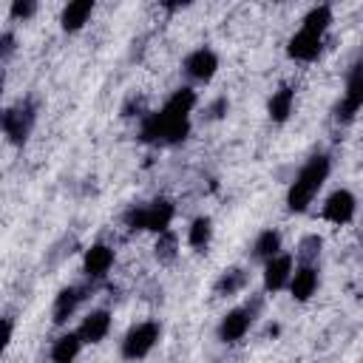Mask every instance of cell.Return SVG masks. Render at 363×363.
<instances>
[{"mask_svg": "<svg viewBox=\"0 0 363 363\" xmlns=\"http://www.w3.org/2000/svg\"><path fill=\"white\" fill-rule=\"evenodd\" d=\"M199 96L190 85L176 88L159 111H147L139 125V142L170 147L190 136V113L196 111Z\"/></svg>", "mask_w": 363, "mask_h": 363, "instance_id": "cell-1", "label": "cell"}, {"mask_svg": "<svg viewBox=\"0 0 363 363\" xmlns=\"http://www.w3.org/2000/svg\"><path fill=\"white\" fill-rule=\"evenodd\" d=\"M332 173V159L329 153H315L309 156L301 170L292 176L289 187H286V210L289 213H306L309 204L318 199V193L323 190L326 179Z\"/></svg>", "mask_w": 363, "mask_h": 363, "instance_id": "cell-2", "label": "cell"}, {"mask_svg": "<svg viewBox=\"0 0 363 363\" xmlns=\"http://www.w3.org/2000/svg\"><path fill=\"white\" fill-rule=\"evenodd\" d=\"M173 216H176V207L167 199H153L147 204H133L125 213V224L130 230H147V233L162 235V233L170 230Z\"/></svg>", "mask_w": 363, "mask_h": 363, "instance_id": "cell-3", "label": "cell"}, {"mask_svg": "<svg viewBox=\"0 0 363 363\" xmlns=\"http://www.w3.org/2000/svg\"><path fill=\"white\" fill-rule=\"evenodd\" d=\"M159 337H162V326H159L156 320L133 323V326L122 335V340H119V354H122L125 360H130V363L145 360V357L156 349Z\"/></svg>", "mask_w": 363, "mask_h": 363, "instance_id": "cell-4", "label": "cell"}, {"mask_svg": "<svg viewBox=\"0 0 363 363\" xmlns=\"http://www.w3.org/2000/svg\"><path fill=\"white\" fill-rule=\"evenodd\" d=\"M34 122H37V105L31 99H20V102L9 105L0 116V125H3L9 145H26V139L34 130Z\"/></svg>", "mask_w": 363, "mask_h": 363, "instance_id": "cell-5", "label": "cell"}, {"mask_svg": "<svg viewBox=\"0 0 363 363\" xmlns=\"http://www.w3.org/2000/svg\"><path fill=\"white\" fill-rule=\"evenodd\" d=\"M360 108H363V60L354 62L349 68V74H346L343 94H340V99L335 105V119L340 125H349V122H354V116L360 113Z\"/></svg>", "mask_w": 363, "mask_h": 363, "instance_id": "cell-6", "label": "cell"}, {"mask_svg": "<svg viewBox=\"0 0 363 363\" xmlns=\"http://www.w3.org/2000/svg\"><path fill=\"white\" fill-rule=\"evenodd\" d=\"M258 309H261V301H258V298H252V301L244 303V306L230 309V312L221 318V323H218V340H221V343H238V340H244L247 332L252 329L255 318H258Z\"/></svg>", "mask_w": 363, "mask_h": 363, "instance_id": "cell-7", "label": "cell"}, {"mask_svg": "<svg viewBox=\"0 0 363 363\" xmlns=\"http://www.w3.org/2000/svg\"><path fill=\"white\" fill-rule=\"evenodd\" d=\"M182 71L190 82H199V85H207L216 74H218V54L210 48V45H199L193 48L184 60H182Z\"/></svg>", "mask_w": 363, "mask_h": 363, "instance_id": "cell-8", "label": "cell"}, {"mask_svg": "<svg viewBox=\"0 0 363 363\" xmlns=\"http://www.w3.org/2000/svg\"><path fill=\"white\" fill-rule=\"evenodd\" d=\"M323 40H326V34L301 26V28L286 40V57H289L292 62H315V60L320 57V51H323Z\"/></svg>", "mask_w": 363, "mask_h": 363, "instance_id": "cell-9", "label": "cell"}, {"mask_svg": "<svg viewBox=\"0 0 363 363\" xmlns=\"http://www.w3.org/2000/svg\"><path fill=\"white\" fill-rule=\"evenodd\" d=\"M354 213H357V199H354V193H352V190H346V187H337V190H332V193L326 196L323 207H320V216H323V221H329V224H337V227L349 224V221L354 218Z\"/></svg>", "mask_w": 363, "mask_h": 363, "instance_id": "cell-10", "label": "cell"}, {"mask_svg": "<svg viewBox=\"0 0 363 363\" xmlns=\"http://www.w3.org/2000/svg\"><path fill=\"white\" fill-rule=\"evenodd\" d=\"M292 272H295V255L281 252V255L269 258V261L264 264V272H261L264 292L275 295V292L286 289V286H289V281H292Z\"/></svg>", "mask_w": 363, "mask_h": 363, "instance_id": "cell-11", "label": "cell"}, {"mask_svg": "<svg viewBox=\"0 0 363 363\" xmlns=\"http://www.w3.org/2000/svg\"><path fill=\"white\" fill-rule=\"evenodd\" d=\"M113 258H116V252H113L111 244H102V241L91 244V247L85 250V255H82V272H85V278H88L91 284H94V281H102V278L111 272Z\"/></svg>", "mask_w": 363, "mask_h": 363, "instance_id": "cell-12", "label": "cell"}, {"mask_svg": "<svg viewBox=\"0 0 363 363\" xmlns=\"http://www.w3.org/2000/svg\"><path fill=\"white\" fill-rule=\"evenodd\" d=\"M318 286H320V269H318V264H295L292 281L286 286L289 295H292V301H298V303L312 301V295L318 292Z\"/></svg>", "mask_w": 363, "mask_h": 363, "instance_id": "cell-13", "label": "cell"}, {"mask_svg": "<svg viewBox=\"0 0 363 363\" xmlns=\"http://www.w3.org/2000/svg\"><path fill=\"white\" fill-rule=\"evenodd\" d=\"M77 332H79V337H82L85 346L102 343L108 337V332H111V312L108 309H91L82 318V323L77 326Z\"/></svg>", "mask_w": 363, "mask_h": 363, "instance_id": "cell-14", "label": "cell"}, {"mask_svg": "<svg viewBox=\"0 0 363 363\" xmlns=\"http://www.w3.org/2000/svg\"><path fill=\"white\" fill-rule=\"evenodd\" d=\"M85 301V289L82 286H62L54 298V306H51V318L57 326H62L68 318H74V312L79 309V303Z\"/></svg>", "mask_w": 363, "mask_h": 363, "instance_id": "cell-15", "label": "cell"}, {"mask_svg": "<svg viewBox=\"0 0 363 363\" xmlns=\"http://www.w3.org/2000/svg\"><path fill=\"white\" fill-rule=\"evenodd\" d=\"M295 111V88L292 85H281L278 91H272L269 102H267V113L275 125H284Z\"/></svg>", "mask_w": 363, "mask_h": 363, "instance_id": "cell-16", "label": "cell"}, {"mask_svg": "<svg viewBox=\"0 0 363 363\" xmlns=\"http://www.w3.org/2000/svg\"><path fill=\"white\" fill-rule=\"evenodd\" d=\"M82 337H79V332L74 329V332H62L54 343H51V352H48V357H51V363H74L77 357H79V352H82Z\"/></svg>", "mask_w": 363, "mask_h": 363, "instance_id": "cell-17", "label": "cell"}, {"mask_svg": "<svg viewBox=\"0 0 363 363\" xmlns=\"http://www.w3.org/2000/svg\"><path fill=\"white\" fill-rule=\"evenodd\" d=\"M94 0H74V3H68L65 9H62V14H60V26H62V31H79V28H85V23L91 20V14H94Z\"/></svg>", "mask_w": 363, "mask_h": 363, "instance_id": "cell-18", "label": "cell"}, {"mask_svg": "<svg viewBox=\"0 0 363 363\" xmlns=\"http://www.w3.org/2000/svg\"><path fill=\"white\" fill-rule=\"evenodd\" d=\"M281 252H284V238H281V233L272 230V227H267V230H261V233L255 235L250 255H252L255 261L267 264L269 258H275V255H281Z\"/></svg>", "mask_w": 363, "mask_h": 363, "instance_id": "cell-19", "label": "cell"}, {"mask_svg": "<svg viewBox=\"0 0 363 363\" xmlns=\"http://www.w3.org/2000/svg\"><path fill=\"white\" fill-rule=\"evenodd\" d=\"M247 281H250L247 269H241V267H230V269H224V272L218 275L213 292L221 295V298H230V295H238V292L247 286Z\"/></svg>", "mask_w": 363, "mask_h": 363, "instance_id": "cell-20", "label": "cell"}, {"mask_svg": "<svg viewBox=\"0 0 363 363\" xmlns=\"http://www.w3.org/2000/svg\"><path fill=\"white\" fill-rule=\"evenodd\" d=\"M213 241V218L210 216H199L190 221L187 227V244L196 250V252H204Z\"/></svg>", "mask_w": 363, "mask_h": 363, "instance_id": "cell-21", "label": "cell"}, {"mask_svg": "<svg viewBox=\"0 0 363 363\" xmlns=\"http://www.w3.org/2000/svg\"><path fill=\"white\" fill-rule=\"evenodd\" d=\"M320 250H323V238L315 235V233H309V235H303V238L298 241V247H295V261H298V264H318Z\"/></svg>", "mask_w": 363, "mask_h": 363, "instance_id": "cell-22", "label": "cell"}, {"mask_svg": "<svg viewBox=\"0 0 363 363\" xmlns=\"http://www.w3.org/2000/svg\"><path fill=\"white\" fill-rule=\"evenodd\" d=\"M332 6H326V3H320V6H312L306 14H303V20H301V26H306V28H315V31H320V34H326L329 31V26H332Z\"/></svg>", "mask_w": 363, "mask_h": 363, "instance_id": "cell-23", "label": "cell"}, {"mask_svg": "<svg viewBox=\"0 0 363 363\" xmlns=\"http://www.w3.org/2000/svg\"><path fill=\"white\" fill-rule=\"evenodd\" d=\"M176 247H179V241H176V233H162L159 235V241H156V258L159 261H164V264H170L173 258H176Z\"/></svg>", "mask_w": 363, "mask_h": 363, "instance_id": "cell-24", "label": "cell"}, {"mask_svg": "<svg viewBox=\"0 0 363 363\" xmlns=\"http://www.w3.org/2000/svg\"><path fill=\"white\" fill-rule=\"evenodd\" d=\"M9 14H11L14 20H28V17L37 14V3H34V0H14V3L9 6Z\"/></svg>", "mask_w": 363, "mask_h": 363, "instance_id": "cell-25", "label": "cell"}, {"mask_svg": "<svg viewBox=\"0 0 363 363\" xmlns=\"http://www.w3.org/2000/svg\"><path fill=\"white\" fill-rule=\"evenodd\" d=\"M11 54H14V34L11 31H3L0 34V57H3V62H9Z\"/></svg>", "mask_w": 363, "mask_h": 363, "instance_id": "cell-26", "label": "cell"}, {"mask_svg": "<svg viewBox=\"0 0 363 363\" xmlns=\"http://www.w3.org/2000/svg\"><path fill=\"white\" fill-rule=\"evenodd\" d=\"M3 326H6V335H3V346H9V343H11V337H14V323H11V318H3Z\"/></svg>", "mask_w": 363, "mask_h": 363, "instance_id": "cell-27", "label": "cell"}, {"mask_svg": "<svg viewBox=\"0 0 363 363\" xmlns=\"http://www.w3.org/2000/svg\"><path fill=\"white\" fill-rule=\"evenodd\" d=\"M360 363H363V360H360Z\"/></svg>", "mask_w": 363, "mask_h": 363, "instance_id": "cell-28", "label": "cell"}]
</instances>
